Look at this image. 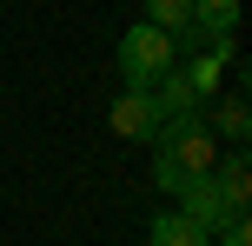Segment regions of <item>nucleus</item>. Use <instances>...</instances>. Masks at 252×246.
<instances>
[{"label":"nucleus","mask_w":252,"mask_h":246,"mask_svg":"<svg viewBox=\"0 0 252 246\" xmlns=\"http://www.w3.org/2000/svg\"><path fill=\"white\" fill-rule=\"evenodd\" d=\"M199 113H206V127H213V140H226V146H246V140H252L246 93H213V100H206Z\"/></svg>","instance_id":"20e7f679"},{"label":"nucleus","mask_w":252,"mask_h":246,"mask_svg":"<svg viewBox=\"0 0 252 246\" xmlns=\"http://www.w3.org/2000/svg\"><path fill=\"white\" fill-rule=\"evenodd\" d=\"M106 127H113L120 140H146V146H153V140H159V127H166L153 87H120L113 100H106Z\"/></svg>","instance_id":"7ed1b4c3"},{"label":"nucleus","mask_w":252,"mask_h":246,"mask_svg":"<svg viewBox=\"0 0 252 246\" xmlns=\"http://www.w3.org/2000/svg\"><path fill=\"white\" fill-rule=\"evenodd\" d=\"M213 233H219V246H252V220H246V213H232V220L213 226Z\"/></svg>","instance_id":"9b49d317"},{"label":"nucleus","mask_w":252,"mask_h":246,"mask_svg":"<svg viewBox=\"0 0 252 246\" xmlns=\"http://www.w3.org/2000/svg\"><path fill=\"white\" fill-rule=\"evenodd\" d=\"M179 213H186L192 226H206V233H213V226H226V220H232L239 207H232V200H226V193L213 186V173H206V180H192L186 193H179Z\"/></svg>","instance_id":"39448f33"},{"label":"nucleus","mask_w":252,"mask_h":246,"mask_svg":"<svg viewBox=\"0 0 252 246\" xmlns=\"http://www.w3.org/2000/svg\"><path fill=\"white\" fill-rule=\"evenodd\" d=\"M146 246H213V233H206V226H192L186 213H153Z\"/></svg>","instance_id":"6e6552de"},{"label":"nucleus","mask_w":252,"mask_h":246,"mask_svg":"<svg viewBox=\"0 0 252 246\" xmlns=\"http://www.w3.org/2000/svg\"><path fill=\"white\" fill-rule=\"evenodd\" d=\"M213 186L232 200V207L246 213V200H252V167H246V146H232V153H219V167H213Z\"/></svg>","instance_id":"0eeeda50"},{"label":"nucleus","mask_w":252,"mask_h":246,"mask_svg":"<svg viewBox=\"0 0 252 246\" xmlns=\"http://www.w3.org/2000/svg\"><path fill=\"white\" fill-rule=\"evenodd\" d=\"M113 60H120V80H126V87H153V80L179 60V47H173V34H159V27L139 20V27L120 34V53H113Z\"/></svg>","instance_id":"f03ea898"},{"label":"nucleus","mask_w":252,"mask_h":246,"mask_svg":"<svg viewBox=\"0 0 252 246\" xmlns=\"http://www.w3.org/2000/svg\"><path fill=\"white\" fill-rule=\"evenodd\" d=\"M192 27L199 34H232L239 27V0H192Z\"/></svg>","instance_id":"1a4fd4ad"},{"label":"nucleus","mask_w":252,"mask_h":246,"mask_svg":"<svg viewBox=\"0 0 252 246\" xmlns=\"http://www.w3.org/2000/svg\"><path fill=\"white\" fill-rule=\"evenodd\" d=\"M146 7V27H159V34H186L192 27V0H139Z\"/></svg>","instance_id":"9d476101"},{"label":"nucleus","mask_w":252,"mask_h":246,"mask_svg":"<svg viewBox=\"0 0 252 246\" xmlns=\"http://www.w3.org/2000/svg\"><path fill=\"white\" fill-rule=\"evenodd\" d=\"M213 167H219V140H213V127H206V113L166 120V127H159V140H153V186H159V193L179 200L192 180H206Z\"/></svg>","instance_id":"f257e3e1"},{"label":"nucleus","mask_w":252,"mask_h":246,"mask_svg":"<svg viewBox=\"0 0 252 246\" xmlns=\"http://www.w3.org/2000/svg\"><path fill=\"white\" fill-rule=\"evenodd\" d=\"M153 100H159V120H192V113H199V106H206L199 93L186 87V73H179V60L166 67L159 80H153Z\"/></svg>","instance_id":"423d86ee"}]
</instances>
